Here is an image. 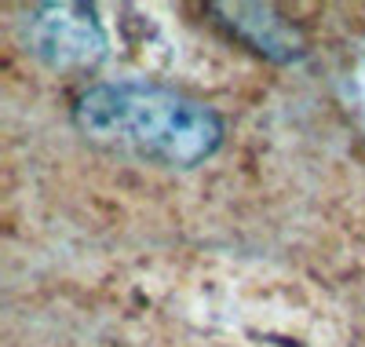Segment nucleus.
Returning a JSON list of instances; mask_svg holds the SVG:
<instances>
[{
  "mask_svg": "<svg viewBox=\"0 0 365 347\" xmlns=\"http://www.w3.org/2000/svg\"><path fill=\"white\" fill-rule=\"evenodd\" d=\"M77 132L103 150L165 169H197L227 139L223 117L179 88L103 81L73 99Z\"/></svg>",
  "mask_w": 365,
  "mask_h": 347,
  "instance_id": "1",
  "label": "nucleus"
},
{
  "mask_svg": "<svg viewBox=\"0 0 365 347\" xmlns=\"http://www.w3.org/2000/svg\"><path fill=\"white\" fill-rule=\"evenodd\" d=\"M19 41L55 74H88L106 62L110 34L99 11L81 0H48L19 19Z\"/></svg>",
  "mask_w": 365,
  "mask_h": 347,
  "instance_id": "2",
  "label": "nucleus"
},
{
  "mask_svg": "<svg viewBox=\"0 0 365 347\" xmlns=\"http://www.w3.org/2000/svg\"><path fill=\"white\" fill-rule=\"evenodd\" d=\"M208 15L220 29H227V37L237 44H245L252 55L278 62V66H292V62L307 59V41H303L299 26L285 19L278 8L270 4H208Z\"/></svg>",
  "mask_w": 365,
  "mask_h": 347,
  "instance_id": "3",
  "label": "nucleus"
}]
</instances>
